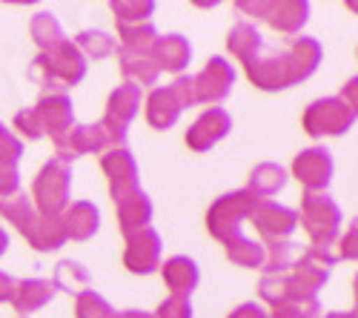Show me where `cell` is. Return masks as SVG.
Wrapping results in <instances>:
<instances>
[{"mask_svg":"<svg viewBox=\"0 0 358 318\" xmlns=\"http://www.w3.org/2000/svg\"><path fill=\"white\" fill-rule=\"evenodd\" d=\"M321 64V43L315 38H292L281 49L261 52L247 64V78L258 89L275 92L307 80Z\"/></svg>","mask_w":358,"mask_h":318,"instance_id":"obj_1","label":"cell"},{"mask_svg":"<svg viewBox=\"0 0 358 318\" xmlns=\"http://www.w3.org/2000/svg\"><path fill=\"white\" fill-rule=\"evenodd\" d=\"M0 215H3L9 224H15L17 233L41 252L61 250L66 244V233H64L61 218H43L35 210L32 198H26L23 192H15L12 198L0 201Z\"/></svg>","mask_w":358,"mask_h":318,"instance_id":"obj_2","label":"cell"},{"mask_svg":"<svg viewBox=\"0 0 358 318\" xmlns=\"http://www.w3.org/2000/svg\"><path fill=\"white\" fill-rule=\"evenodd\" d=\"M83 75H86V57L78 52L72 41H64L55 49L41 52L32 61V66H29V78L46 86L49 92H64L66 86L80 83Z\"/></svg>","mask_w":358,"mask_h":318,"instance_id":"obj_3","label":"cell"},{"mask_svg":"<svg viewBox=\"0 0 358 318\" xmlns=\"http://www.w3.org/2000/svg\"><path fill=\"white\" fill-rule=\"evenodd\" d=\"M258 195H252L250 189H235L221 195L215 204L210 207L206 215V226H210V236L215 241H221L224 247L235 244L238 238H244L241 233V221H247V215L252 212V207L258 204Z\"/></svg>","mask_w":358,"mask_h":318,"instance_id":"obj_4","label":"cell"},{"mask_svg":"<svg viewBox=\"0 0 358 318\" xmlns=\"http://www.w3.org/2000/svg\"><path fill=\"white\" fill-rule=\"evenodd\" d=\"M72 189V166L52 158L32 184V204L43 218H61L69 207Z\"/></svg>","mask_w":358,"mask_h":318,"instance_id":"obj_5","label":"cell"},{"mask_svg":"<svg viewBox=\"0 0 358 318\" xmlns=\"http://www.w3.org/2000/svg\"><path fill=\"white\" fill-rule=\"evenodd\" d=\"M298 221H301L304 233L310 236L313 247H330L338 238L341 210L327 192H304Z\"/></svg>","mask_w":358,"mask_h":318,"instance_id":"obj_6","label":"cell"},{"mask_svg":"<svg viewBox=\"0 0 358 318\" xmlns=\"http://www.w3.org/2000/svg\"><path fill=\"white\" fill-rule=\"evenodd\" d=\"M195 106V92H192V78L178 75L169 86H158L152 89L146 101V121L155 129H169L181 118V112Z\"/></svg>","mask_w":358,"mask_h":318,"instance_id":"obj_7","label":"cell"},{"mask_svg":"<svg viewBox=\"0 0 358 318\" xmlns=\"http://www.w3.org/2000/svg\"><path fill=\"white\" fill-rule=\"evenodd\" d=\"M355 124V103H347L338 98H321L313 101L304 112V129L313 138L321 135H344Z\"/></svg>","mask_w":358,"mask_h":318,"instance_id":"obj_8","label":"cell"},{"mask_svg":"<svg viewBox=\"0 0 358 318\" xmlns=\"http://www.w3.org/2000/svg\"><path fill=\"white\" fill-rule=\"evenodd\" d=\"M238 9L264 20L266 26H273L275 32H284V35H295L310 17V6L301 3V0H261V3L241 0Z\"/></svg>","mask_w":358,"mask_h":318,"instance_id":"obj_9","label":"cell"},{"mask_svg":"<svg viewBox=\"0 0 358 318\" xmlns=\"http://www.w3.org/2000/svg\"><path fill=\"white\" fill-rule=\"evenodd\" d=\"M141 109V89L135 83H121L117 89L109 95L106 101V112H103V132L109 135L112 147H117V143L127 140V129L129 124L135 121V115Z\"/></svg>","mask_w":358,"mask_h":318,"instance_id":"obj_10","label":"cell"},{"mask_svg":"<svg viewBox=\"0 0 358 318\" xmlns=\"http://www.w3.org/2000/svg\"><path fill=\"white\" fill-rule=\"evenodd\" d=\"M247 221L258 229V236L264 244H275V241H289V236L298 226V212L292 207H284L278 201H266L261 198L247 215Z\"/></svg>","mask_w":358,"mask_h":318,"instance_id":"obj_11","label":"cell"},{"mask_svg":"<svg viewBox=\"0 0 358 318\" xmlns=\"http://www.w3.org/2000/svg\"><path fill=\"white\" fill-rule=\"evenodd\" d=\"M55 158L57 161H75L80 155H89V152H103L112 147L109 135L103 132L101 124H80V127H72L66 129L61 138H55Z\"/></svg>","mask_w":358,"mask_h":318,"instance_id":"obj_12","label":"cell"},{"mask_svg":"<svg viewBox=\"0 0 358 318\" xmlns=\"http://www.w3.org/2000/svg\"><path fill=\"white\" fill-rule=\"evenodd\" d=\"M235 83V69L232 64H227L224 57H210L195 78H192V92H195V103H218L232 92Z\"/></svg>","mask_w":358,"mask_h":318,"instance_id":"obj_13","label":"cell"},{"mask_svg":"<svg viewBox=\"0 0 358 318\" xmlns=\"http://www.w3.org/2000/svg\"><path fill=\"white\" fill-rule=\"evenodd\" d=\"M333 169L336 164L327 147H310L304 152H298L292 161V175L304 184L307 192H324L333 178Z\"/></svg>","mask_w":358,"mask_h":318,"instance_id":"obj_14","label":"cell"},{"mask_svg":"<svg viewBox=\"0 0 358 318\" xmlns=\"http://www.w3.org/2000/svg\"><path fill=\"white\" fill-rule=\"evenodd\" d=\"M124 264L135 275H146L161 267V236L152 226L138 229V233L127 236V250H124Z\"/></svg>","mask_w":358,"mask_h":318,"instance_id":"obj_15","label":"cell"},{"mask_svg":"<svg viewBox=\"0 0 358 318\" xmlns=\"http://www.w3.org/2000/svg\"><path fill=\"white\" fill-rule=\"evenodd\" d=\"M32 109H35L38 121H41L43 135H49L52 140L61 138L66 129L75 127V109H72V98L66 92H49Z\"/></svg>","mask_w":358,"mask_h":318,"instance_id":"obj_16","label":"cell"},{"mask_svg":"<svg viewBox=\"0 0 358 318\" xmlns=\"http://www.w3.org/2000/svg\"><path fill=\"white\" fill-rule=\"evenodd\" d=\"M232 129V118H229V112L221 109V106H213V109H206L201 118L189 127L187 132V147L195 150V152H206V150H213L218 140H224Z\"/></svg>","mask_w":358,"mask_h":318,"instance_id":"obj_17","label":"cell"},{"mask_svg":"<svg viewBox=\"0 0 358 318\" xmlns=\"http://www.w3.org/2000/svg\"><path fill=\"white\" fill-rule=\"evenodd\" d=\"M115 198V210H117V224H121V233L132 236L138 229H146L152 221V201L141 187H132L127 192H117Z\"/></svg>","mask_w":358,"mask_h":318,"instance_id":"obj_18","label":"cell"},{"mask_svg":"<svg viewBox=\"0 0 358 318\" xmlns=\"http://www.w3.org/2000/svg\"><path fill=\"white\" fill-rule=\"evenodd\" d=\"M101 166H103L106 178H109V189H112V195L127 192V189L138 187V164H135V155L129 152L127 143H117V147L103 150Z\"/></svg>","mask_w":358,"mask_h":318,"instance_id":"obj_19","label":"cell"},{"mask_svg":"<svg viewBox=\"0 0 358 318\" xmlns=\"http://www.w3.org/2000/svg\"><path fill=\"white\" fill-rule=\"evenodd\" d=\"M61 224H64V233H66V241H89L98 226H101V212L92 201H75V204L66 207V212L61 215Z\"/></svg>","mask_w":358,"mask_h":318,"instance_id":"obj_20","label":"cell"},{"mask_svg":"<svg viewBox=\"0 0 358 318\" xmlns=\"http://www.w3.org/2000/svg\"><path fill=\"white\" fill-rule=\"evenodd\" d=\"M149 57L161 72H184L192 57V46L184 35H158Z\"/></svg>","mask_w":358,"mask_h":318,"instance_id":"obj_21","label":"cell"},{"mask_svg":"<svg viewBox=\"0 0 358 318\" xmlns=\"http://www.w3.org/2000/svg\"><path fill=\"white\" fill-rule=\"evenodd\" d=\"M57 296V287L46 278H26L15 284V293H12V307L17 315H32L41 307H46L52 298Z\"/></svg>","mask_w":358,"mask_h":318,"instance_id":"obj_22","label":"cell"},{"mask_svg":"<svg viewBox=\"0 0 358 318\" xmlns=\"http://www.w3.org/2000/svg\"><path fill=\"white\" fill-rule=\"evenodd\" d=\"M161 275H164V284L169 287V293L172 296H184V298H189V293L195 290L198 281H201L198 264L192 261V258H187V255H172L169 261H164Z\"/></svg>","mask_w":358,"mask_h":318,"instance_id":"obj_23","label":"cell"},{"mask_svg":"<svg viewBox=\"0 0 358 318\" xmlns=\"http://www.w3.org/2000/svg\"><path fill=\"white\" fill-rule=\"evenodd\" d=\"M261 46H264V41H261L258 29H255L250 20H238V23L229 29V35H227V49H229L244 66L261 52Z\"/></svg>","mask_w":358,"mask_h":318,"instance_id":"obj_24","label":"cell"},{"mask_svg":"<svg viewBox=\"0 0 358 318\" xmlns=\"http://www.w3.org/2000/svg\"><path fill=\"white\" fill-rule=\"evenodd\" d=\"M117 35H121V52L132 55H149L158 41V29L152 20L146 23H117Z\"/></svg>","mask_w":358,"mask_h":318,"instance_id":"obj_25","label":"cell"},{"mask_svg":"<svg viewBox=\"0 0 358 318\" xmlns=\"http://www.w3.org/2000/svg\"><path fill=\"white\" fill-rule=\"evenodd\" d=\"M121 61V72L127 78V83H135L138 89L141 86H155L161 78V69L155 66V61L149 55H132V52H121L117 55Z\"/></svg>","mask_w":358,"mask_h":318,"instance_id":"obj_26","label":"cell"},{"mask_svg":"<svg viewBox=\"0 0 358 318\" xmlns=\"http://www.w3.org/2000/svg\"><path fill=\"white\" fill-rule=\"evenodd\" d=\"M284 184H287V172H284V166L266 161V164H258V166L252 169L250 187H247V189H250L252 195H258V198H266V195L281 192Z\"/></svg>","mask_w":358,"mask_h":318,"instance_id":"obj_27","label":"cell"},{"mask_svg":"<svg viewBox=\"0 0 358 318\" xmlns=\"http://www.w3.org/2000/svg\"><path fill=\"white\" fill-rule=\"evenodd\" d=\"M29 32H32V41L41 46V52L55 49L57 43L66 41L61 23H57V17L49 15V12H38V15L32 17V23H29Z\"/></svg>","mask_w":358,"mask_h":318,"instance_id":"obj_28","label":"cell"},{"mask_svg":"<svg viewBox=\"0 0 358 318\" xmlns=\"http://www.w3.org/2000/svg\"><path fill=\"white\" fill-rule=\"evenodd\" d=\"M89 281H92V275H89V270L78 261H61L55 267V278H52V284L57 290H66L72 296L89 290Z\"/></svg>","mask_w":358,"mask_h":318,"instance_id":"obj_29","label":"cell"},{"mask_svg":"<svg viewBox=\"0 0 358 318\" xmlns=\"http://www.w3.org/2000/svg\"><path fill=\"white\" fill-rule=\"evenodd\" d=\"M72 43L78 46V52L83 57H95V61H103V57L117 52V43L106 32H98V29H86V32H80Z\"/></svg>","mask_w":358,"mask_h":318,"instance_id":"obj_30","label":"cell"},{"mask_svg":"<svg viewBox=\"0 0 358 318\" xmlns=\"http://www.w3.org/2000/svg\"><path fill=\"white\" fill-rule=\"evenodd\" d=\"M227 258H229L232 264L244 267V270H261V267H264V258H266V250H264V244H258V241L238 238L235 244L227 247Z\"/></svg>","mask_w":358,"mask_h":318,"instance_id":"obj_31","label":"cell"},{"mask_svg":"<svg viewBox=\"0 0 358 318\" xmlns=\"http://www.w3.org/2000/svg\"><path fill=\"white\" fill-rule=\"evenodd\" d=\"M264 250H266V258H264V270H266V275H275V273L289 270V267L298 261V255H301L292 241L264 244Z\"/></svg>","mask_w":358,"mask_h":318,"instance_id":"obj_32","label":"cell"},{"mask_svg":"<svg viewBox=\"0 0 358 318\" xmlns=\"http://www.w3.org/2000/svg\"><path fill=\"white\" fill-rule=\"evenodd\" d=\"M75 315L78 318H117L115 307L95 290H83L75 296Z\"/></svg>","mask_w":358,"mask_h":318,"instance_id":"obj_33","label":"cell"},{"mask_svg":"<svg viewBox=\"0 0 358 318\" xmlns=\"http://www.w3.org/2000/svg\"><path fill=\"white\" fill-rule=\"evenodd\" d=\"M321 304L318 298H284L273 304V312H266V318H318Z\"/></svg>","mask_w":358,"mask_h":318,"instance_id":"obj_34","label":"cell"},{"mask_svg":"<svg viewBox=\"0 0 358 318\" xmlns=\"http://www.w3.org/2000/svg\"><path fill=\"white\" fill-rule=\"evenodd\" d=\"M112 12L117 23H146L152 20L155 3L152 0H117V3H112Z\"/></svg>","mask_w":358,"mask_h":318,"instance_id":"obj_35","label":"cell"},{"mask_svg":"<svg viewBox=\"0 0 358 318\" xmlns=\"http://www.w3.org/2000/svg\"><path fill=\"white\" fill-rule=\"evenodd\" d=\"M20 155H23V143H20V138H15L3 124H0V164L17 166Z\"/></svg>","mask_w":358,"mask_h":318,"instance_id":"obj_36","label":"cell"},{"mask_svg":"<svg viewBox=\"0 0 358 318\" xmlns=\"http://www.w3.org/2000/svg\"><path fill=\"white\" fill-rule=\"evenodd\" d=\"M152 318H192V304L184 296H169L166 301H161Z\"/></svg>","mask_w":358,"mask_h":318,"instance_id":"obj_37","label":"cell"},{"mask_svg":"<svg viewBox=\"0 0 358 318\" xmlns=\"http://www.w3.org/2000/svg\"><path fill=\"white\" fill-rule=\"evenodd\" d=\"M15 129H17L20 135H26L29 140L43 138V129H41V121H38L35 109H20V112L15 115Z\"/></svg>","mask_w":358,"mask_h":318,"instance_id":"obj_38","label":"cell"},{"mask_svg":"<svg viewBox=\"0 0 358 318\" xmlns=\"http://www.w3.org/2000/svg\"><path fill=\"white\" fill-rule=\"evenodd\" d=\"M17 189H20V172H17V166L0 164V201L12 198Z\"/></svg>","mask_w":358,"mask_h":318,"instance_id":"obj_39","label":"cell"},{"mask_svg":"<svg viewBox=\"0 0 358 318\" xmlns=\"http://www.w3.org/2000/svg\"><path fill=\"white\" fill-rule=\"evenodd\" d=\"M227 318H266V310L261 304H255V301H247L241 307H235Z\"/></svg>","mask_w":358,"mask_h":318,"instance_id":"obj_40","label":"cell"},{"mask_svg":"<svg viewBox=\"0 0 358 318\" xmlns=\"http://www.w3.org/2000/svg\"><path fill=\"white\" fill-rule=\"evenodd\" d=\"M338 258H355V224H350V229H347V236L341 238V250L336 252Z\"/></svg>","mask_w":358,"mask_h":318,"instance_id":"obj_41","label":"cell"},{"mask_svg":"<svg viewBox=\"0 0 358 318\" xmlns=\"http://www.w3.org/2000/svg\"><path fill=\"white\" fill-rule=\"evenodd\" d=\"M15 284H17V281H15L9 273H3V270H0V304H3V301H12Z\"/></svg>","mask_w":358,"mask_h":318,"instance_id":"obj_42","label":"cell"},{"mask_svg":"<svg viewBox=\"0 0 358 318\" xmlns=\"http://www.w3.org/2000/svg\"><path fill=\"white\" fill-rule=\"evenodd\" d=\"M117 318H152V315L143 310H124V312H117Z\"/></svg>","mask_w":358,"mask_h":318,"instance_id":"obj_43","label":"cell"},{"mask_svg":"<svg viewBox=\"0 0 358 318\" xmlns=\"http://www.w3.org/2000/svg\"><path fill=\"white\" fill-rule=\"evenodd\" d=\"M9 250V236L3 233V226H0V255H3Z\"/></svg>","mask_w":358,"mask_h":318,"instance_id":"obj_44","label":"cell"},{"mask_svg":"<svg viewBox=\"0 0 358 318\" xmlns=\"http://www.w3.org/2000/svg\"><path fill=\"white\" fill-rule=\"evenodd\" d=\"M327 318H355V312H352V310H350V312H330Z\"/></svg>","mask_w":358,"mask_h":318,"instance_id":"obj_45","label":"cell"}]
</instances>
